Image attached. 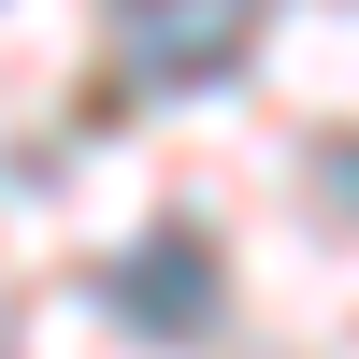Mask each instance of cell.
Masks as SVG:
<instances>
[{"label": "cell", "mask_w": 359, "mask_h": 359, "mask_svg": "<svg viewBox=\"0 0 359 359\" xmlns=\"http://www.w3.org/2000/svg\"><path fill=\"white\" fill-rule=\"evenodd\" d=\"M230 43H245V0H130V57H144L158 86L230 72Z\"/></svg>", "instance_id": "1"}, {"label": "cell", "mask_w": 359, "mask_h": 359, "mask_svg": "<svg viewBox=\"0 0 359 359\" xmlns=\"http://www.w3.org/2000/svg\"><path fill=\"white\" fill-rule=\"evenodd\" d=\"M201 287H216V259H201L187 230H172V245H144V259H130V316H144V331H172V345H187L201 316H216V302H201Z\"/></svg>", "instance_id": "2"}]
</instances>
